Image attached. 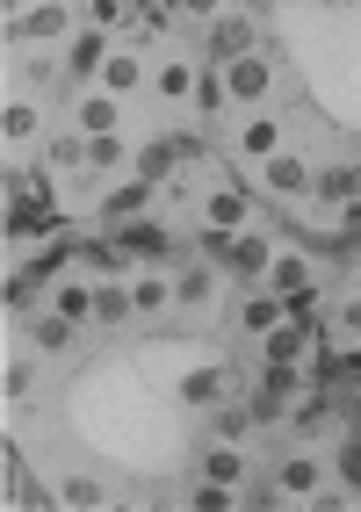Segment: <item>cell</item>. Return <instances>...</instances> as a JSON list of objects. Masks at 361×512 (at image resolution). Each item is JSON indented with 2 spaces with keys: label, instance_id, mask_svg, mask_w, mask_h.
I'll return each instance as SVG.
<instances>
[{
  "label": "cell",
  "instance_id": "35",
  "mask_svg": "<svg viewBox=\"0 0 361 512\" xmlns=\"http://www.w3.org/2000/svg\"><path fill=\"white\" fill-rule=\"evenodd\" d=\"M333 332H340V339H361V296H347L340 311H333Z\"/></svg>",
  "mask_w": 361,
  "mask_h": 512
},
{
  "label": "cell",
  "instance_id": "5",
  "mask_svg": "<svg viewBox=\"0 0 361 512\" xmlns=\"http://www.w3.org/2000/svg\"><path fill=\"white\" fill-rule=\"evenodd\" d=\"M130 311H138V325H159L167 311H181L174 275H159V267H138V275H130Z\"/></svg>",
  "mask_w": 361,
  "mask_h": 512
},
{
  "label": "cell",
  "instance_id": "27",
  "mask_svg": "<svg viewBox=\"0 0 361 512\" xmlns=\"http://www.w3.org/2000/svg\"><path fill=\"white\" fill-rule=\"evenodd\" d=\"M58 505H73V512H94V505H109V491L94 484V476H58Z\"/></svg>",
  "mask_w": 361,
  "mask_h": 512
},
{
  "label": "cell",
  "instance_id": "12",
  "mask_svg": "<svg viewBox=\"0 0 361 512\" xmlns=\"http://www.w3.org/2000/svg\"><path fill=\"white\" fill-rule=\"evenodd\" d=\"M260 188H268L275 202H304V195H311V166H304L297 152H275L268 166H260Z\"/></svg>",
  "mask_w": 361,
  "mask_h": 512
},
{
  "label": "cell",
  "instance_id": "21",
  "mask_svg": "<svg viewBox=\"0 0 361 512\" xmlns=\"http://www.w3.org/2000/svg\"><path fill=\"white\" fill-rule=\"evenodd\" d=\"M102 87H109L116 101H123V94H138V87H145V58H138V51H116V58L102 65Z\"/></svg>",
  "mask_w": 361,
  "mask_h": 512
},
{
  "label": "cell",
  "instance_id": "13",
  "mask_svg": "<svg viewBox=\"0 0 361 512\" xmlns=\"http://www.w3.org/2000/svg\"><path fill=\"white\" fill-rule=\"evenodd\" d=\"M116 123H123V101H116L109 87L73 94V130H80V138H102V130H116Z\"/></svg>",
  "mask_w": 361,
  "mask_h": 512
},
{
  "label": "cell",
  "instance_id": "31",
  "mask_svg": "<svg viewBox=\"0 0 361 512\" xmlns=\"http://www.w3.org/2000/svg\"><path fill=\"white\" fill-rule=\"evenodd\" d=\"M94 29H130V0H80Z\"/></svg>",
  "mask_w": 361,
  "mask_h": 512
},
{
  "label": "cell",
  "instance_id": "33",
  "mask_svg": "<svg viewBox=\"0 0 361 512\" xmlns=\"http://www.w3.org/2000/svg\"><path fill=\"white\" fill-rule=\"evenodd\" d=\"M282 311L297 318V325H311V318H318V282H297V289H282Z\"/></svg>",
  "mask_w": 361,
  "mask_h": 512
},
{
  "label": "cell",
  "instance_id": "20",
  "mask_svg": "<svg viewBox=\"0 0 361 512\" xmlns=\"http://www.w3.org/2000/svg\"><path fill=\"white\" fill-rule=\"evenodd\" d=\"M44 174H51V181H58V174H87V138H80V130H65V138L44 145Z\"/></svg>",
  "mask_w": 361,
  "mask_h": 512
},
{
  "label": "cell",
  "instance_id": "24",
  "mask_svg": "<svg viewBox=\"0 0 361 512\" xmlns=\"http://www.w3.org/2000/svg\"><path fill=\"white\" fill-rule=\"evenodd\" d=\"M333 476H340V491H347V498H361V426H347V433H340Z\"/></svg>",
  "mask_w": 361,
  "mask_h": 512
},
{
  "label": "cell",
  "instance_id": "7",
  "mask_svg": "<svg viewBox=\"0 0 361 512\" xmlns=\"http://www.w3.org/2000/svg\"><path fill=\"white\" fill-rule=\"evenodd\" d=\"M354 195H361V159H354V152L325 159L318 174H311V202H333V210H347Z\"/></svg>",
  "mask_w": 361,
  "mask_h": 512
},
{
  "label": "cell",
  "instance_id": "30",
  "mask_svg": "<svg viewBox=\"0 0 361 512\" xmlns=\"http://www.w3.org/2000/svg\"><path fill=\"white\" fill-rule=\"evenodd\" d=\"M188 505H195V512H224V505H239V491H232V484H210V476H195V484H188Z\"/></svg>",
  "mask_w": 361,
  "mask_h": 512
},
{
  "label": "cell",
  "instance_id": "4",
  "mask_svg": "<svg viewBox=\"0 0 361 512\" xmlns=\"http://www.w3.org/2000/svg\"><path fill=\"white\" fill-rule=\"evenodd\" d=\"M268 498H304V505H311V498H325V462L311 455V440H304L297 455H282V462H275Z\"/></svg>",
  "mask_w": 361,
  "mask_h": 512
},
{
  "label": "cell",
  "instance_id": "18",
  "mask_svg": "<svg viewBox=\"0 0 361 512\" xmlns=\"http://www.w3.org/2000/svg\"><path fill=\"white\" fill-rule=\"evenodd\" d=\"M282 152V123L275 116H246L239 123V159H275Z\"/></svg>",
  "mask_w": 361,
  "mask_h": 512
},
{
  "label": "cell",
  "instance_id": "22",
  "mask_svg": "<svg viewBox=\"0 0 361 512\" xmlns=\"http://www.w3.org/2000/svg\"><path fill=\"white\" fill-rule=\"evenodd\" d=\"M210 433H217V440H253V433H260V419H253V397H239V404L224 397V404H217V426H210Z\"/></svg>",
  "mask_w": 361,
  "mask_h": 512
},
{
  "label": "cell",
  "instance_id": "19",
  "mask_svg": "<svg viewBox=\"0 0 361 512\" xmlns=\"http://www.w3.org/2000/svg\"><path fill=\"white\" fill-rule=\"evenodd\" d=\"M253 390L297 404V397H304V361H260V383H253Z\"/></svg>",
  "mask_w": 361,
  "mask_h": 512
},
{
  "label": "cell",
  "instance_id": "1",
  "mask_svg": "<svg viewBox=\"0 0 361 512\" xmlns=\"http://www.w3.org/2000/svg\"><path fill=\"white\" fill-rule=\"evenodd\" d=\"M73 29H80L73 0H29V8L8 15V44H15V51H44V44H58V37H73Z\"/></svg>",
  "mask_w": 361,
  "mask_h": 512
},
{
  "label": "cell",
  "instance_id": "39",
  "mask_svg": "<svg viewBox=\"0 0 361 512\" xmlns=\"http://www.w3.org/2000/svg\"><path fill=\"white\" fill-rule=\"evenodd\" d=\"M340 375H347V390H361V339H354V354H340Z\"/></svg>",
  "mask_w": 361,
  "mask_h": 512
},
{
  "label": "cell",
  "instance_id": "36",
  "mask_svg": "<svg viewBox=\"0 0 361 512\" xmlns=\"http://www.w3.org/2000/svg\"><path fill=\"white\" fill-rule=\"evenodd\" d=\"M174 8H188L195 22H217V15H224V0H174Z\"/></svg>",
  "mask_w": 361,
  "mask_h": 512
},
{
  "label": "cell",
  "instance_id": "23",
  "mask_svg": "<svg viewBox=\"0 0 361 512\" xmlns=\"http://www.w3.org/2000/svg\"><path fill=\"white\" fill-rule=\"evenodd\" d=\"M73 318H65V311H51V318H37V325H29V347H37V354H65V347H73Z\"/></svg>",
  "mask_w": 361,
  "mask_h": 512
},
{
  "label": "cell",
  "instance_id": "37",
  "mask_svg": "<svg viewBox=\"0 0 361 512\" xmlns=\"http://www.w3.org/2000/svg\"><path fill=\"white\" fill-rule=\"evenodd\" d=\"M130 8H138L145 22H167V15H174V0H130Z\"/></svg>",
  "mask_w": 361,
  "mask_h": 512
},
{
  "label": "cell",
  "instance_id": "10",
  "mask_svg": "<svg viewBox=\"0 0 361 512\" xmlns=\"http://www.w3.org/2000/svg\"><path fill=\"white\" fill-rule=\"evenodd\" d=\"M109 37H116V29L80 22V29H73V44H65V73H73V80H94V73H102V65L116 58V51H109Z\"/></svg>",
  "mask_w": 361,
  "mask_h": 512
},
{
  "label": "cell",
  "instance_id": "6",
  "mask_svg": "<svg viewBox=\"0 0 361 512\" xmlns=\"http://www.w3.org/2000/svg\"><path fill=\"white\" fill-rule=\"evenodd\" d=\"M174 296H181V311H188V318H203L210 303H217V260L188 253V260L174 267Z\"/></svg>",
  "mask_w": 361,
  "mask_h": 512
},
{
  "label": "cell",
  "instance_id": "29",
  "mask_svg": "<svg viewBox=\"0 0 361 512\" xmlns=\"http://www.w3.org/2000/svg\"><path fill=\"white\" fill-rule=\"evenodd\" d=\"M51 303H58V311L73 318V325H94V289H87V282H58Z\"/></svg>",
  "mask_w": 361,
  "mask_h": 512
},
{
  "label": "cell",
  "instance_id": "25",
  "mask_svg": "<svg viewBox=\"0 0 361 512\" xmlns=\"http://www.w3.org/2000/svg\"><path fill=\"white\" fill-rule=\"evenodd\" d=\"M138 311H130V282H102L94 289V325H130Z\"/></svg>",
  "mask_w": 361,
  "mask_h": 512
},
{
  "label": "cell",
  "instance_id": "2",
  "mask_svg": "<svg viewBox=\"0 0 361 512\" xmlns=\"http://www.w3.org/2000/svg\"><path fill=\"white\" fill-rule=\"evenodd\" d=\"M217 73H224V101H232V109H260V101L275 94V58H268V51L224 58Z\"/></svg>",
  "mask_w": 361,
  "mask_h": 512
},
{
  "label": "cell",
  "instance_id": "26",
  "mask_svg": "<svg viewBox=\"0 0 361 512\" xmlns=\"http://www.w3.org/2000/svg\"><path fill=\"white\" fill-rule=\"evenodd\" d=\"M123 138H116V130H102V138H87V174H123Z\"/></svg>",
  "mask_w": 361,
  "mask_h": 512
},
{
  "label": "cell",
  "instance_id": "15",
  "mask_svg": "<svg viewBox=\"0 0 361 512\" xmlns=\"http://www.w3.org/2000/svg\"><path fill=\"white\" fill-rule=\"evenodd\" d=\"M282 318H289V311H282L275 289H246V296H239V332H246V339H268Z\"/></svg>",
  "mask_w": 361,
  "mask_h": 512
},
{
  "label": "cell",
  "instance_id": "11",
  "mask_svg": "<svg viewBox=\"0 0 361 512\" xmlns=\"http://www.w3.org/2000/svg\"><path fill=\"white\" fill-rule=\"evenodd\" d=\"M195 476H210V484H232V491H246V440H217V433H210V448L195 455Z\"/></svg>",
  "mask_w": 361,
  "mask_h": 512
},
{
  "label": "cell",
  "instance_id": "14",
  "mask_svg": "<svg viewBox=\"0 0 361 512\" xmlns=\"http://www.w3.org/2000/svg\"><path fill=\"white\" fill-rule=\"evenodd\" d=\"M152 195H159V181H145V174H138V181H123V188H109V195H102V224L116 231V224H130V217H145V210H152Z\"/></svg>",
  "mask_w": 361,
  "mask_h": 512
},
{
  "label": "cell",
  "instance_id": "8",
  "mask_svg": "<svg viewBox=\"0 0 361 512\" xmlns=\"http://www.w3.org/2000/svg\"><path fill=\"white\" fill-rule=\"evenodd\" d=\"M246 51H260L253 15H217V22H210V37H203V58L224 65V58H246Z\"/></svg>",
  "mask_w": 361,
  "mask_h": 512
},
{
  "label": "cell",
  "instance_id": "28",
  "mask_svg": "<svg viewBox=\"0 0 361 512\" xmlns=\"http://www.w3.org/2000/svg\"><path fill=\"white\" fill-rule=\"evenodd\" d=\"M159 145H167V159H174V166H203V159H210L203 130H167V138H159Z\"/></svg>",
  "mask_w": 361,
  "mask_h": 512
},
{
  "label": "cell",
  "instance_id": "40",
  "mask_svg": "<svg viewBox=\"0 0 361 512\" xmlns=\"http://www.w3.org/2000/svg\"><path fill=\"white\" fill-rule=\"evenodd\" d=\"M347 231H361V195H354V202H347Z\"/></svg>",
  "mask_w": 361,
  "mask_h": 512
},
{
  "label": "cell",
  "instance_id": "9",
  "mask_svg": "<svg viewBox=\"0 0 361 512\" xmlns=\"http://www.w3.org/2000/svg\"><path fill=\"white\" fill-rule=\"evenodd\" d=\"M0 138H8V152H29L44 138V101L37 94H8V109H0Z\"/></svg>",
  "mask_w": 361,
  "mask_h": 512
},
{
  "label": "cell",
  "instance_id": "38",
  "mask_svg": "<svg viewBox=\"0 0 361 512\" xmlns=\"http://www.w3.org/2000/svg\"><path fill=\"white\" fill-rule=\"evenodd\" d=\"M8 311H29V275H8Z\"/></svg>",
  "mask_w": 361,
  "mask_h": 512
},
{
  "label": "cell",
  "instance_id": "16",
  "mask_svg": "<svg viewBox=\"0 0 361 512\" xmlns=\"http://www.w3.org/2000/svg\"><path fill=\"white\" fill-rule=\"evenodd\" d=\"M195 80H203V65H195V58H167L152 73V94L167 101V109H181V101H195Z\"/></svg>",
  "mask_w": 361,
  "mask_h": 512
},
{
  "label": "cell",
  "instance_id": "34",
  "mask_svg": "<svg viewBox=\"0 0 361 512\" xmlns=\"http://www.w3.org/2000/svg\"><path fill=\"white\" fill-rule=\"evenodd\" d=\"M138 174H145V181H167V174H174V159H167V145H159V138L138 152Z\"/></svg>",
  "mask_w": 361,
  "mask_h": 512
},
{
  "label": "cell",
  "instance_id": "17",
  "mask_svg": "<svg viewBox=\"0 0 361 512\" xmlns=\"http://www.w3.org/2000/svg\"><path fill=\"white\" fill-rule=\"evenodd\" d=\"M224 390H232V375H224V368H195V375H181V404H188V412H217Z\"/></svg>",
  "mask_w": 361,
  "mask_h": 512
},
{
  "label": "cell",
  "instance_id": "3",
  "mask_svg": "<svg viewBox=\"0 0 361 512\" xmlns=\"http://www.w3.org/2000/svg\"><path fill=\"white\" fill-rule=\"evenodd\" d=\"M109 238H116V253L138 260V267H167V260H174V231L159 224V217H130V224H116Z\"/></svg>",
  "mask_w": 361,
  "mask_h": 512
},
{
  "label": "cell",
  "instance_id": "32",
  "mask_svg": "<svg viewBox=\"0 0 361 512\" xmlns=\"http://www.w3.org/2000/svg\"><path fill=\"white\" fill-rule=\"evenodd\" d=\"M0 390H8V404H29L37 397V361H8V383Z\"/></svg>",
  "mask_w": 361,
  "mask_h": 512
}]
</instances>
